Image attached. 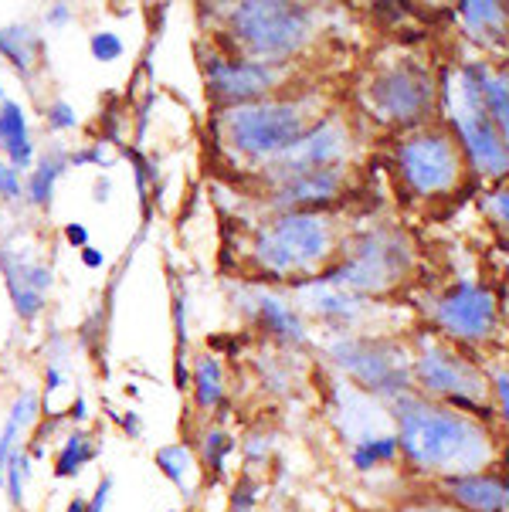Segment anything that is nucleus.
<instances>
[{
	"label": "nucleus",
	"instance_id": "f257e3e1",
	"mask_svg": "<svg viewBox=\"0 0 509 512\" xmlns=\"http://www.w3.org/2000/svg\"><path fill=\"white\" fill-rule=\"evenodd\" d=\"M391 418L401 441L404 468L431 485L503 465L506 448L499 445L493 424L476 414L428 401L411 390L391 404Z\"/></svg>",
	"mask_w": 509,
	"mask_h": 512
},
{
	"label": "nucleus",
	"instance_id": "f03ea898",
	"mask_svg": "<svg viewBox=\"0 0 509 512\" xmlns=\"http://www.w3.org/2000/svg\"><path fill=\"white\" fill-rule=\"evenodd\" d=\"M252 251L272 279L309 282L343 255V231L330 211H282L258 231Z\"/></svg>",
	"mask_w": 509,
	"mask_h": 512
},
{
	"label": "nucleus",
	"instance_id": "7ed1b4c3",
	"mask_svg": "<svg viewBox=\"0 0 509 512\" xmlns=\"http://www.w3.org/2000/svg\"><path fill=\"white\" fill-rule=\"evenodd\" d=\"M231 48L238 58L262 65H292L313 45L319 31V11L313 4H286V0H248L228 14Z\"/></svg>",
	"mask_w": 509,
	"mask_h": 512
},
{
	"label": "nucleus",
	"instance_id": "20e7f679",
	"mask_svg": "<svg viewBox=\"0 0 509 512\" xmlns=\"http://www.w3.org/2000/svg\"><path fill=\"white\" fill-rule=\"evenodd\" d=\"M319 102L313 95H282V99H262L248 102L238 109L221 112V133L224 143L231 146L238 156L252 163L279 160L282 153H289L303 136L319 123Z\"/></svg>",
	"mask_w": 509,
	"mask_h": 512
},
{
	"label": "nucleus",
	"instance_id": "39448f33",
	"mask_svg": "<svg viewBox=\"0 0 509 512\" xmlns=\"http://www.w3.org/2000/svg\"><path fill=\"white\" fill-rule=\"evenodd\" d=\"M411 380L414 390L428 401L459 407L465 414L496 421L493 407V387L489 373L479 367L459 346H452L442 336H418L411 353Z\"/></svg>",
	"mask_w": 509,
	"mask_h": 512
},
{
	"label": "nucleus",
	"instance_id": "423d86ee",
	"mask_svg": "<svg viewBox=\"0 0 509 512\" xmlns=\"http://www.w3.org/2000/svg\"><path fill=\"white\" fill-rule=\"evenodd\" d=\"M360 106L374 123L414 133L428 126L435 109L442 106V82H435L421 58L401 55L367 75V82L360 85Z\"/></svg>",
	"mask_w": 509,
	"mask_h": 512
},
{
	"label": "nucleus",
	"instance_id": "0eeeda50",
	"mask_svg": "<svg viewBox=\"0 0 509 512\" xmlns=\"http://www.w3.org/2000/svg\"><path fill=\"white\" fill-rule=\"evenodd\" d=\"M442 109L448 119V129L462 146L465 167L476 177L486 180H506L509 177V140L503 129L493 123L486 109H482L479 89L472 82L465 62L442 78Z\"/></svg>",
	"mask_w": 509,
	"mask_h": 512
},
{
	"label": "nucleus",
	"instance_id": "6e6552de",
	"mask_svg": "<svg viewBox=\"0 0 509 512\" xmlns=\"http://www.w3.org/2000/svg\"><path fill=\"white\" fill-rule=\"evenodd\" d=\"M414 272V248L401 228H374L360 234L319 279L353 295H387Z\"/></svg>",
	"mask_w": 509,
	"mask_h": 512
},
{
	"label": "nucleus",
	"instance_id": "1a4fd4ad",
	"mask_svg": "<svg viewBox=\"0 0 509 512\" xmlns=\"http://www.w3.org/2000/svg\"><path fill=\"white\" fill-rule=\"evenodd\" d=\"M333 367L340 370L343 380H350L357 390H364L367 397L391 407L398 397L411 394V353H404L401 343L384 340V336H364V333H347L336 336L326 346Z\"/></svg>",
	"mask_w": 509,
	"mask_h": 512
},
{
	"label": "nucleus",
	"instance_id": "9d476101",
	"mask_svg": "<svg viewBox=\"0 0 509 512\" xmlns=\"http://www.w3.org/2000/svg\"><path fill=\"white\" fill-rule=\"evenodd\" d=\"M394 170L411 197L431 201V197L452 194L469 167H465L462 146L452 129L421 126L414 133H404L394 146Z\"/></svg>",
	"mask_w": 509,
	"mask_h": 512
},
{
	"label": "nucleus",
	"instance_id": "9b49d317",
	"mask_svg": "<svg viewBox=\"0 0 509 512\" xmlns=\"http://www.w3.org/2000/svg\"><path fill=\"white\" fill-rule=\"evenodd\" d=\"M428 319L438 329L435 336L465 350V346H489L499 340L503 309L489 285L459 279L428 302Z\"/></svg>",
	"mask_w": 509,
	"mask_h": 512
},
{
	"label": "nucleus",
	"instance_id": "f8f14e48",
	"mask_svg": "<svg viewBox=\"0 0 509 512\" xmlns=\"http://www.w3.org/2000/svg\"><path fill=\"white\" fill-rule=\"evenodd\" d=\"M353 153V129L343 119V112H326L309 133L292 146L289 153H282L279 160H272L265 167L269 184H282V180L303 177V173L316 170H347Z\"/></svg>",
	"mask_w": 509,
	"mask_h": 512
},
{
	"label": "nucleus",
	"instance_id": "ddd939ff",
	"mask_svg": "<svg viewBox=\"0 0 509 512\" xmlns=\"http://www.w3.org/2000/svg\"><path fill=\"white\" fill-rule=\"evenodd\" d=\"M286 75H289L286 65H262L238 55H211L204 65L207 95L224 109H238L248 106V102L269 99L286 82Z\"/></svg>",
	"mask_w": 509,
	"mask_h": 512
},
{
	"label": "nucleus",
	"instance_id": "4468645a",
	"mask_svg": "<svg viewBox=\"0 0 509 512\" xmlns=\"http://www.w3.org/2000/svg\"><path fill=\"white\" fill-rule=\"evenodd\" d=\"M296 299L299 309L316 316L323 326L336 329V336L357 333L360 323L370 316V306L364 295H353L340 285H330L326 279H309V282H296Z\"/></svg>",
	"mask_w": 509,
	"mask_h": 512
},
{
	"label": "nucleus",
	"instance_id": "2eb2a0df",
	"mask_svg": "<svg viewBox=\"0 0 509 512\" xmlns=\"http://www.w3.org/2000/svg\"><path fill=\"white\" fill-rule=\"evenodd\" d=\"M431 489L462 512H509V472L503 465L455 475Z\"/></svg>",
	"mask_w": 509,
	"mask_h": 512
},
{
	"label": "nucleus",
	"instance_id": "dca6fc26",
	"mask_svg": "<svg viewBox=\"0 0 509 512\" xmlns=\"http://www.w3.org/2000/svg\"><path fill=\"white\" fill-rule=\"evenodd\" d=\"M347 187V170H316L303 177L282 180L272 187L275 211H326L330 204L340 201Z\"/></svg>",
	"mask_w": 509,
	"mask_h": 512
},
{
	"label": "nucleus",
	"instance_id": "f3484780",
	"mask_svg": "<svg viewBox=\"0 0 509 512\" xmlns=\"http://www.w3.org/2000/svg\"><path fill=\"white\" fill-rule=\"evenodd\" d=\"M0 272L7 279V292H11L14 312L21 319H34L45 309V292L51 289V268L34 265L21 251L0 248Z\"/></svg>",
	"mask_w": 509,
	"mask_h": 512
},
{
	"label": "nucleus",
	"instance_id": "a211bd4d",
	"mask_svg": "<svg viewBox=\"0 0 509 512\" xmlns=\"http://www.w3.org/2000/svg\"><path fill=\"white\" fill-rule=\"evenodd\" d=\"M248 309H252L255 323L262 326V333L269 336V340L289 346V350L292 346L309 343L303 309H299L292 299H286V295L258 289V292H252V299H248Z\"/></svg>",
	"mask_w": 509,
	"mask_h": 512
},
{
	"label": "nucleus",
	"instance_id": "6ab92c4d",
	"mask_svg": "<svg viewBox=\"0 0 509 512\" xmlns=\"http://www.w3.org/2000/svg\"><path fill=\"white\" fill-rule=\"evenodd\" d=\"M455 7H459L462 28L482 48H503L509 41V4H496V0H462Z\"/></svg>",
	"mask_w": 509,
	"mask_h": 512
},
{
	"label": "nucleus",
	"instance_id": "aec40b11",
	"mask_svg": "<svg viewBox=\"0 0 509 512\" xmlns=\"http://www.w3.org/2000/svg\"><path fill=\"white\" fill-rule=\"evenodd\" d=\"M465 68H469L472 82L479 89L482 109L493 116V123L509 140V68H496L493 62H482V58H469Z\"/></svg>",
	"mask_w": 509,
	"mask_h": 512
},
{
	"label": "nucleus",
	"instance_id": "412c9836",
	"mask_svg": "<svg viewBox=\"0 0 509 512\" xmlns=\"http://www.w3.org/2000/svg\"><path fill=\"white\" fill-rule=\"evenodd\" d=\"M347 458H350V468L360 475H370V472H381V468H391L401 462V441H398V431H377V435H367L360 441H353L347 448Z\"/></svg>",
	"mask_w": 509,
	"mask_h": 512
},
{
	"label": "nucleus",
	"instance_id": "4be33fe9",
	"mask_svg": "<svg viewBox=\"0 0 509 512\" xmlns=\"http://www.w3.org/2000/svg\"><path fill=\"white\" fill-rule=\"evenodd\" d=\"M0 146L7 153V163L17 170H28L34 163V146L28 136V119H24V106L7 99L0 106Z\"/></svg>",
	"mask_w": 509,
	"mask_h": 512
},
{
	"label": "nucleus",
	"instance_id": "5701e85b",
	"mask_svg": "<svg viewBox=\"0 0 509 512\" xmlns=\"http://www.w3.org/2000/svg\"><path fill=\"white\" fill-rule=\"evenodd\" d=\"M38 394L34 390H21V397L11 404V414H7V424L4 431H0V482H4V472H7V462H11V455L17 451V438H21V431H28L34 421H38Z\"/></svg>",
	"mask_w": 509,
	"mask_h": 512
},
{
	"label": "nucleus",
	"instance_id": "b1692460",
	"mask_svg": "<svg viewBox=\"0 0 509 512\" xmlns=\"http://www.w3.org/2000/svg\"><path fill=\"white\" fill-rule=\"evenodd\" d=\"M191 390H194L197 411H204V414L218 411V407L224 404V367L214 353H204V357L194 360Z\"/></svg>",
	"mask_w": 509,
	"mask_h": 512
},
{
	"label": "nucleus",
	"instance_id": "393cba45",
	"mask_svg": "<svg viewBox=\"0 0 509 512\" xmlns=\"http://www.w3.org/2000/svg\"><path fill=\"white\" fill-rule=\"evenodd\" d=\"M157 468L167 482H174L187 499H194V475H197V458L194 448L184 445V441H174V445L157 448Z\"/></svg>",
	"mask_w": 509,
	"mask_h": 512
},
{
	"label": "nucleus",
	"instance_id": "a878e982",
	"mask_svg": "<svg viewBox=\"0 0 509 512\" xmlns=\"http://www.w3.org/2000/svg\"><path fill=\"white\" fill-rule=\"evenodd\" d=\"M38 51H41V38L28 28V24H11V28H0V55H4L21 75L31 72Z\"/></svg>",
	"mask_w": 509,
	"mask_h": 512
},
{
	"label": "nucleus",
	"instance_id": "bb28decb",
	"mask_svg": "<svg viewBox=\"0 0 509 512\" xmlns=\"http://www.w3.org/2000/svg\"><path fill=\"white\" fill-rule=\"evenodd\" d=\"M68 167H72V163H68L65 150H58V146H55V150H48L38 160V167H34L31 180H28V201L34 207H48L51 194H55V180L62 177Z\"/></svg>",
	"mask_w": 509,
	"mask_h": 512
},
{
	"label": "nucleus",
	"instance_id": "cd10ccee",
	"mask_svg": "<svg viewBox=\"0 0 509 512\" xmlns=\"http://www.w3.org/2000/svg\"><path fill=\"white\" fill-rule=\"evenodd\" d=\"M92 458H96L92 438L85 435V431H72V435L62 441V451H58V458H55V475L58 479H72V475H79Z\"/></svg>",
	"mask_w": 509,
	"mask_h": 512
},
{
	"label": "nucleus",
	"instance_id": "c85d7f7f",
	"mask_svg": "<svg viewBox=\"0 0 509 512\" xmlns=\"http://www.w3.org/2000/svg\"><path fill=\"white\" fill-rule=\"evenodd\" d=\"M238 451V441L228 435L224 428H207L204 438H201V462L207 465V472L214 479H221L228 472V458Z\"/></svg>",
	"mask_w": 509,
	"mask_h": 512
},
{
	"label": "nucleus",
	"instance_id": "c756f323",
	"mask_svg": "<svg viewBox=\"0 0 509 512\" xmlns=\"http://www.w3.org/2000/svg\"><path fill=\"white\" fill-rule=\"evenodd\" d=\"M262 479L252 472H241L235 485H231V499H228V512H258V502H262Z\"/></svg>",
	"mask_w": 509,
	"mask_h": 512
},
{
	"label": "nucleus",
	"instance_id": "7c9ffc66",
	"mask_svg": "<svg viewBox=\"0 0 509 512\" xmlns=\"http://www.w3.org/2000/svg\"><path fill=\"white\" fill-rule=\"evenodd\" d=\"M272 448H275L272 435H265V431H252V435L241 441V458H245V472L258 475V468H265V465L272 462Z\"/></svg>",
	"mask_w": 509,
	"mask_h": 512
},
{
	"label": "nucleus",
	"instance_id": "2f4dec72",
	"mask_svg": "<svg viewBox=\"0 0 509 512\" xmlns=\"http://www.w3.org/2000/svg\"><path fill=\"white\" fill-rule=\"evenodd\" d=\"M28 475H31V455L24 448H17L11 455V462H7V472H4L7 496H11L14 506L24 502V482H28Z\"/></svg>",
	"mask_w": 509,
	"mask_h": 512
},
{
	"label": "nucleus",
	"instance_id": "473e14b6",
	"mask_svg": "<svg viewBox=\"0 0 509 512\" xmlns=\"http://www.w3.org/2000/svg\"><path fill=\"white\" fill-rule=\"evenodd\" d=\"M489 387H493L496 418L503 421V428H506V435H509V363H499V367L489 373Z\"/></svg>",
	"mask_w": 509,
	"mask_h": 512
},
{
	"label": "nucleus",
	"instance_id": "72a5a7b5",
	"mask_svg": "<svg viewBox=\"0 0 509 512\" xmlns=\"http://www.w3.org/2000/svg\"><path fill=\"white\" fill-rule=\"evenodd\" d=\"M89 51H92V58L96 62H119L123 58V51H126V45H123V38L119 34H112V31H99V34H92L89 38Z\"/></svg>",
	"mask_w": 509,
	"mask_h": 512
},
{
	"label": "nucleus",
	"instance_id": "f704fd0d",
	"mask_svg": "<svg viewBox=\"0 0 509 512\" xmlns=\"http://www.w3.org/2000/svg\"><path fill=\"white\" fill-rule=\"evenodd\" d=\"M391 512H462V509H455L452 502H445L435 489H431L428 496H408V499L394 502Z\"/></svg>",
	"mask_w": 509,
	"mask_h": 512
},
{
	"label": "nucleus",
	"instance_id": "c9c22d12",
	"mask_svg": "<svg viewBox=\"0 0 509 512\" xmlns=\"http://www.w3.org/2000/svg\"><path fill=\"white\" fill-rule=\"evenodd\" d=\"M45 123L48 129H55V133H65V129H75L79 126V116H75V106L65 99H55L51 106L45 109Z\"/></svg>",
	"mask_w": 509,
	"mask_h": 512
},
{
	"label": "nucleus",
	"instance_id": "e433bc0d",
	"mask_svg": "<svg viewBox=\"0 0 509 512\" xmlns=\"http://www.w3.org/2000/svg\"><path fill=\"white\" fill-rule=\"evenodd\" d=\"M486 211H489V218L499 224V228L509 231V177L486 197Z\"/></svg>",
	"mask_w": 509,
	"mask_h": 512
},
{
	"label": "nucleus",
	"instance_id": "4c0bfd02",
	"mask_svg": "<svg viewBox=\"0 0 509 512\" xmlns=\"http://www.w3.org/2000/svg\"><path fill=\"white\" fill-rule=\"evenodd\" d=\"M0 197L4 201H17L21 197V170L11 167L7 160H0Z\"/></svg>",
	"mask_w": 509,
	"mask_h": 512
},
{
	"label": "nucleus",
	"instance_id": "58836bf2",
	"mask_svg": "<svg viewBox=\"0 0 509 512\" xmlns=\"http://www.w3.org/2000/svg\"><path fill=\"white\" fill-rule=\"evenodd\" d=\"M174 326H177V350L187 346V295L177 292L174 295Z\"/></svg>",
	"mask_w": 509,
	"mask_h": 512
},
{
	"label": "nucleus",
	"instance_id": "ea45409f",
	"mask_svg": "<svg viewBox=\"0 0 509 512\" xmlns=\"http://www.w3.org/2000/svg\"><path fill=\"white\" fill-rule=\"evenodd\" d=\"M68 163L72 167H85V163H96V167H109L106 156H102V146H92V150H75L68 156Z\"/></svg>",
	"mask_w": 509,
	"mask_h": 512
},
{
	"label": "nucleus",
	"instance_id": "a19ab883",
	"mask_svg": "<svg viewBox=\"0 0 509 512\" xmlns=\"http://www.w3.org/2000/svg\"><path fill=\"white\" fill-rule=\"evenodd\" d=\"M65 241H68V245H75V248H89V228L79 224V221L65 224Z\"/></svg>",
	"mask_w": 509,
	"mask_h": 512
},
{
	"label": "nucleus",
	"instance_id": "79ce46f5",
	"mask_svg": "<svg viewBox=\"0 0 509 512\" xmlns=\"http://www.w3.org/2000/svg\"><path fill=\"white\" fill-rule=\"evenodd\" d=\"M109 492H112V479H102L99 489H96V496H92V502H89V512H102V509H106Z\"/></svg>",
	"mask_w": 509,
	"mask_h": 512
},
{
	"label": "nucleus",
	"instance_id": "37998d69",
	"mask_svg": "<svg viewBox=\"0 0 509 512\" xmlns=\"http://www.w3.org/2000/svg\"><path fill=\"white\" fill-rule=\"evenodd\" d=\"M119 421H123V431H126L129 438H140V435H143V418H140L136 411H126Z\"/></svg>",
	"mask_w": 509,
	"mask_h": 512
},
{
	"label": "nucleus",
	"instance_id": "c03bdc74",
	"mask_svg": "<svg viewBox=\"0 0 509 512\" xmlns=\"http://www.w3.org/2000/svg\"><path fill=\"white\" fill-rule=\"evenodd\" d=\"M82 262H85V268H102L106 265V255H102L99 248H82Z\"/></svg>",
	"mask_w": 509,
	"mask_h": 512
},
{
	"label": "nucleus",
	"instance_id": "a18cd8bd",
	"mask_svg": "<svg viewBox=\"0 0 509 512\" xmlns=\"http://www.w3.org/2000/svg\"><path fill=\"white\" fill-rule=\"evenodd\" d=\"M92 194H96V204H109L112 180L109 177H96V187H92Z\"/></svg>",
	"mask_w": 509,
	"mask_h": 512
},
{
	"label": "nucleus",
	"instance_id": "49530a36",
	"mask_svg": "<svg viewBox=\"0 0 509 512\" xmlns=\"http://www.w3.org/2000/svg\"><path fill=\"white\" fill-rule=\"evenodd\" d=\"M62 370H58V363H48V377H45V384H48V394H55L58 387H62Z\"/></svg>",
	"mask_w": 509,
	"mask_h": 512
},
{
	"label": "nucleus",
	"instance_id": "de8ad7c7",
	"mask_svg": "<svg viewBox=\"0 0 509 512\" xmlns=\"http://www.w3.org/2000/svg\"><path fill=\"white\" fill-rule=\"evenodd\" d=\"M68 14H72V7H68V4H55V7L48 11V24H65V21H68Z\"/></svg>",
	"mask_w": 509,
	"mask_h": 512
},
{
	"label": "nucleus",
	"instance_id": "09e8293b",
	"mask_svg": "<svg viewBox=\"0 0 509 512\" xmlns=\"http://www.w3.org/2000/svg\"><path fill=\"white\" fill-rule=\"evenodd\" d=\"M68 418H72V421H85V418H89V404H85V397H75V404H72V414H68Z\"/></svg>",
	"mask_w": 509,
	"mask_h": 512
},
{
	"label": "nucleus",
	"instance_id": "8fccbe9b",
	"mask_svg": "<svg viewBox=\"0 0 509 512\" xmlns=\"http://www.w3.org/2000/svg\"><path fill=\"white\" fill-rule=\"evenodd\" d=\"M65 512H89V499L85 496H75L72 502H68V509Z\"/></svg>",
	"mask_w": 509,
	"mask_h": 512
},
{
	"label": "nucleus",
	"instance_id": "3c124183",
	"mask_svg": "<svg viewBox=\"0 0 509 512\" xmlns=\"http://www.w3.org/2000/svg\"><path fill=\"white\" fill-rule=\"evenodd\" d=\"M4 102H7V99H4V89H0V106H4Z\"/></svg>",
	"mask_w": 509,
	"mask_h": 512
},
{
	"label": "nucleus",
	"instance_id": "603ef678",
	"mask_svg": "<svg viewBox=\"0 0 509 512\" xmlns=\"http://www.w3.org/2000/svg\"><path fill=\"white\" fill-rule=\"evenodd\" d=\"M170 512H180V509H170Z\"/></svg>",
	"mask_w": 509,
	"mask_h": 512
},
{
	"label": "nucleus",
	"instance_id": "864d4df0",
	"mask_svg": "<svg viewBox=\"0 0 509 512\" xmlns=\"http://www.w3.org/2000/svg\"><path fill=\"white\" fill-rule=\"evenodd\" d=\"M506 472H509V468H506Z\"/></svg>",
	"mask_w": 509,
	"mask_h": 512
}]
</instances>
